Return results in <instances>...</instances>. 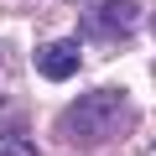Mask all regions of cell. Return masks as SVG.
<instances>
[{"label": "cell", "instance_id": "cell-1", "mask_svg": "<svg viewBox=\"0 0 156 156\" xmlns=\"http://www.w3.org/2000/svg\"><path fill=\"white\" fill-rule=\"evenodd\" d=\"M78 146H104V140H120L130 125H135V109H130V94L125 89H89L83 99H73L57 120Z\"/></svg>", "mask_w": 156, "mask_h": 156}, {"label": "cell", "instance_id": "cell-5", "mask_svg": "<svg viewBox=\"0 0 156 156\" xmlns=\"http://www.w3.org/2000/svg\"><path fill=\"white\" fill-rule=\"evenodd\" d=\"M151 31H156V11H151Z\"/></svg>", "mask_w": 156, "mask_h": 156}, {"label": "cell", "instance_id": "cell-2", "mask_svg": "<svg viewBox=\"0 0 156 156\" xmlns=\"http://www.w3.org/2000/svg\"><path fill=\"white\" fill-rule=\"evenodd\" d=\"M135 31H140V5L135 0H99L83 16V26H78V37L99 42V47H125Z\"/></svg>", "mask_w": 156, "mask_h": 156}, {"label": "cell", "instance_id": "cell-3", "mask_svg": "<svg viewBox=\"0 0 156 156\" xmlns=\"http://www.w3.org/2000/svg\"><path fill=\"white\" fill-rule=\"evenodd\" d=\"M78 68H83L78 37H62V42H42V47H37V73L47 78V83H62V78H73Z\"/></svg>", "mask_w": 156, "mask_h": 156}, {"label": "cell", "instance_id": "cell-4", "mask_svg": "<svg viewBox=\"0 0 156 156\" xmlns=\"http://www.w3.org/2000/svg\"><path fill=\"white\" fill-rule=\"evenodd\" d=\"M0 156H37V146L26 135H5V130H0Z\"/></svg>", "mask_w": 156, "mask_h": 156}]
</instances>
